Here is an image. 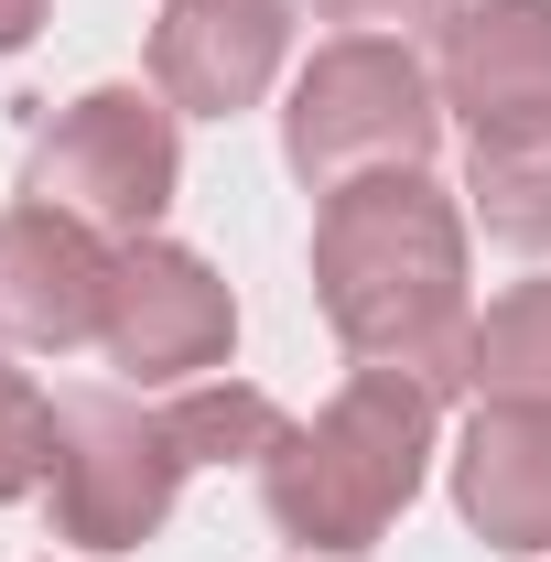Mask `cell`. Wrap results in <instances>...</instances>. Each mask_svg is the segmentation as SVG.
Returning a JSON list of instances; mask_svg holds the SVG:
<instances>
[{
    "label": "cell",
    "instance_id": "obj_1",
    "mask_svg": "<svg viewBox=\"0 0 551 562\" xmlns=\"http://www.w3.org/2000/svg\"><path fill=\"white\" fill-rule=\"evenodd\" d=\"M314 303L357 368H412L465 401V206L432 173H368L314 206Z\"/></svg>",
    "mask_w": 551,
    "mask_h": 562
},
{
    "label": "cell",
    "instance_id": "obj_2",
    "mask_svg": "<svg viewBox=\"0 0 551 562\" xmlns=\"http://www.w3.org/2000/svg\"><path fill=\"white\" fill-rule=\"evenodd\" d=\"M443 454V390L412 368H357L314 422H281L260 454V508L292 552H379Z\"/></svg>",
    "mask_w": 551,
    "mask_h": 562
},
{
    "label": "cell",
    "instance_id": "obj_3",
    "mask_svg": "<svg viewBox=\"0 0 551 562\" xmlns=\"http://www.w3.org/2000/svg\"><path fill=\"white\" fill-rule=\"evenodd\" d=\"M443 151V87L412 44L390 33H336L314 44V66L292 76V109H281V162L336 195L368 173H432Z\"/></svg>",
    "mask_w": 551,
    "mask_h": 562
},
{
    "label": "cell",
    "instance_id": "obj_4",
    "mask_svg": "<svg viewBox=\"0 0 551 562\" xmlns=\"http://www.w3.org/2000/svg\"><path fill=\"white\" fill-rule=\"evenodd\" d=\"M184 443L162 401L140 390H66L55 401V443H44V508H55V541L76 552H140L173 497H184Z\"/></svg>",
    "mask_w": 551,
    "mask_h": 562
},
{
    "label": "cell",
    "instance_id": "obj_5",
    "mask_svg": "<svg viewBox=\"0 0 551 562\" xmlns=\"http://www.w3.org/2000/svg\"><path fill=\"white\" fill-rule=\"evenodd\" d=\"M173 184H184V140H173V109L140 98V87H87V98H66L33 131V151H22V195L87 216L120 249L162 227Z\"/></svg>",
    "mask_w": 551,
    "mask_h": 562
},
{
    "label": "cell",
    "instance_id": "obj_6",
    "mask_svg": "<svg viewBox=\"0 0 551 562\" xmlns=\"http://www.w3.org/2000/svg\"><path fill=\"white\" fill-rule=\"evenodd\" d=\"M238 347V292L184 249V238H131L109 271V314H98V357L131 390H184L216 379Z\"/></svg>",
    "mask_w": 551,
    "mask_h": 562
},
{
    "label": "cell",
    "instance_id": "obj_7",
    "mask_svg": "<svg viewBox=\"0 0 551 562\" xmlns=\"http://www.w3.org/2000/svg\"><path fill=\"white\" fill-rule=\"evenodd\" d=\"M120 249L66 206H0V347H98Z\"/></svg>",
    "mask_w": 551,
    "mask_h": 562
},
{
    "label": "cell",
    "instance_id": "obj_8",
    "mask_svg": "<svg viewBox=\"0 0 551 562\" xmlns=\"http://www.w3.org/2000/svg\"><path fill=\"white\" fill-rule=\"evenodd\" d=\"M292 55V11L281 0H162L151 22V98L184 120H238L271 98Z\"/></svg>",
    "mask_w": 551,
    "mask_h": 562
},
{
    "label": "cell",
    "instance_id": "obj_9",
    "mask_svg": "<svg viewBox=\"0 0 551 562\" xmlns=\"http://www.w3.org/2000/svg\"><path fill=\"white\" fill-rule=\"evenodd\" d=\"M443 109L476 131H541L551 120V0H476L443 22Z\"/></svg>",
    "mask_w": 551,
    "mask_h": 562
},
{
    "label": "cell",
    "instance_id": "obj_10",
    "mask_svg": "<svg viewBox=\"0 0 551 562\" xmlns=\"http://www.w3.org/2000/svg\"><path fill=\"white\" fill-rule=\"evenodd\" d=\"M454 508L486 552H551V412H497L454 432Z\"/></svg>",
    "mask_w": 551,
    "mask_h": 562
},
{
    "label": "cell",
    "instance_id": "obj_11",
    "mask_svg": "<svg viewBox=\"0 0 551 562\" xmlns=\"http://www.w3.org/2000/svg\"><path fill=\"white\" fill-rule=\"evenodd\" d=\"M465 401L551 412V281H508L465 325Z\"/></svg>",
    "mask_w": 551,
    "mask_h": 562
},
{
    "label": "cell",
    "instance_id": "obj_12",
    "mask_svg": "<svg viewBox=\"0 0 551 562\" xmlns=\"http://www.w3.org/2000/svg\"><path fill=\"white\" fill-rule=\"evenodd\" d=\"M465 216L497 249H551V120L541 131H476L465 140Z\"/></svg>",
    "mask_w": 551,
    "mask_h": 562
},
{
    "label": "cell",
    "instance_id": "obj_13",
    "mask_svg": "<svg viewBox=\"0 0 551 562\" xmlns=\"http://www.w3.org/2000/svg\"><path fill=\"white\" fill-rule=\"evenodd\" d=\"M162 422H173V443H184V465H260L281 443V401L271 390H249V379H184L173 401H162Z\"/></svg>",
    "mask_w": 551,
    "mask_h": 562
},
{
    "label": "cell",
    "instance_id": "obj_14",
    "mask_svg": "<svg viewBox=\"0 0 551 562\" xmlns=\"http://www.w3.org/2000/svg\"><path fill=\"white\" fill-rule=\"evenodd\" d=\"M44 443H55V401L0 357V508L44 487Z\"/></svg>",
    "mask_w": 551,
    "mask_h": 562
},
{
    "label": "cell",
    "instance_id": "obj_15",
    "mask_svg": "<svg viewBox=\"0 0 551 562\" xmlns=\"http://www.w3.org/2000/svg\"><path fill=\"white\" fill-rule=\"evenodd\" d=\"M325 22H346V33H390V44H412V33H443L465 0H314Z\"/></svg>",
    "mask_w": 551,
    "mask_h": 562
},
{
    "label": "cell",
    "instance_id": "obj_16",
    "mask_svg": "<svg viewBox=\"0 0 551 562\" xmlns=\"http://www.w3.org/2000/svg\"><path fill=\"white\" fill-rule=\"evenodd\" d=\"M33 33H44V0H0V55H22Z\"/></svg>",
    "mask_w": 551,
    "mask_h": 562
}]
</instances>
